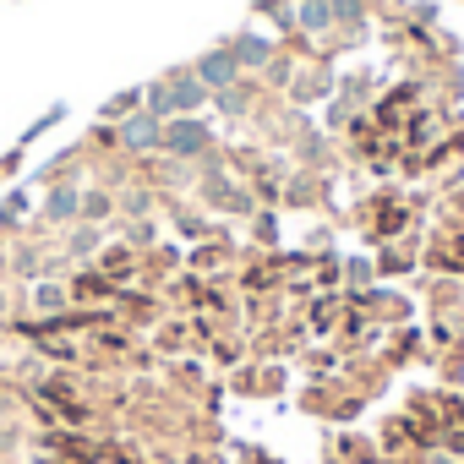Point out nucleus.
Returning <instances> with one entry per match:
<instances>
[{"mask_svg":"<svg viewBox=\"0 0 464 464\" xmlns=\"http://www.w3.org/2000/svg\"><path fill=\"white\" fill-rule=\"evenodd\" d=\"M191 77H197L208 93H218V88H229V82L241 77V66H236V55H229V44H224V50H208V55L191 66Z\"/></svg>","mask_w":464,"mask_h":464,"instance_id":"nucleus-1","label":"nucleus"},{"mask_svg":"<svg viewBox=\"0 0 464 464\" xmlns=\"http://www.w3.org/2000/svg\"><path fill=\"white\" fill-rule=\"evenodd\" d=\"M121 142H126L131 153L164 148V121H159V115H148V110H137V115H126V121H121Z\"/></svg>","mask_w":464,"mask_h":464,"instance_id":"nucleus-2","label":"nucleus"},{"mask_svg":"<svg viewBox=\"0 0 464 464\" xmlns=\"http://www.w3.org/2000/svg\"><path fill=\"white\" fill-rule=\"evenodd\" d=\"M164 93H169V115H191V110H202L213 93L191 77V72H175V77H164Z\"/></svg>","mask_w":464,"mask_h":464,"instance_id":"nucleus-3","label":"nucleus"},{"mask_svg":"<svg viewBox=\"0 0 464 464\" xmlns=\"http://www.w3.org/2000/svg\"><path fill=\"white\" fill-rule=\"evenodd\" d=\"M164 148H169L175 159H197V153L208 148V126L180 115V121H169V126H164Z\"/></svg>","mask_w":464,"mask_h":464,"instance_id":"nucleus-4","label":"nucleus"},{"mask_svg":"<svg viewBox=\"0 0 464 464\" xmlns=\"http://www.w3.org/2000/svg\"><path fill=\"white\" fill-rule=\"evenodd\" d=\"M295 17L306 34H323V28H334V0H295Z\"/></svg>","mask_w":464,"mask_h":464,"instance_id":"nucleus-5","label":"nucleus"},{"mask_svg":"<svg viewBox=\"0 0 464 464\" xmlns=\"http://www.w3.org/2000/svg\"><path fill=\"white\" fill-rule=\"evenodd\" d=\"M77 208H82V191H77V186H61V191L44 197V218H50V224H66Z\"/></svg>","mask_w":464,"mask_h":464,"instance_id":"nucleus-6","label":"nucleus"},{"mask_svg":"<svg viewBox=\"0 0 464 464\" xmlns=\"http://www.w3.org/2000/svg\"><path fill=\"white\" fill-rule=\"evenodd\" d=\"M229 55H236V66H268V44L257 34H241L236 44H229Z\"/></svg>","mask_w":464,"mask_h":464,"instance_id":"nucleus-7","label":"nucleus"},{"mask_svg":"<svg viewBox=\"0 0 464 464\" xmlns=\"http://www.w3.org/2000/svg\"><path fill=\"white\" fill-rule=\"evenodd\" d=\"M213 99H218V110H224V115H241V110H246V88H236V82L218 88Z\"/></svg>","mask_w":464,"mask_h":464,"instance_id":"nucleus-8","label":"nucleus"},{"mask_svg":"<svg viewBox=\"0 0 464 464\" xmlns=\"http://www.w3.org/2000/svg\"><path fill=\"white\" fill-rule=\"evenodd\" d=\"M137 99H142L137 88H131V93H115V99L104 104V115H137Z\"/></svg>","mask_w":464,"mask_h":464,"instance_id":"nucleus-9","label":"nucleus"},{"mask_svg":"<svg viewBox=\"0 0 464 464\" xmlns=\"http://www.w3.org/2000/svg\"><path fill=\"white\" fill-rule=\"evenodd\" d=\"M361 17V0H334V23H355Z\"/></svg>","mask_w":464,"mask_h":464,"instance_id":"nucleus-10","label":"nucleus"},{"mask_svg":"<svg viewBox=\"0 0 464 464\" xmlns=\"http://www.w3.org/2000/svg\"><path fill=\"white\" fill-rule=\"evenodd\" d=\"M61 301H66V295H61L55 285H50V290H39V312H61Z\"/></svg>","mask_w":464,"mask_h":464,"instance_id":"nucleus-11","label":"nucleus"},{"mask_svg":"<svg viewBox=\"0 0 464 464\" xmlns=\"http://www.w3.org/2000/svg\"><path fill=\"white\" fill-rule=\"evenodd\" d=\"M82 208H88V213H93V218H104V213H110V197H88V202H82Z\"/></svg>","mask_w":464,"mask_h":464,"instance_id":"nucleus-12","label":"nucleus"},{"mask_svg":"<svg viewBox=\"0 0 464 464\" xmlns=\"http://www.w3.org/2000/svg\"><path fill=\"white\" fill-rule=\"evenodd\" d=\"M0 317H6V295H0Z\"/></svg>","mask_w":464,"mask_h":464,"instance_id":"nucleus-13","label":"nucleus"},{"mask_svg":"<svg viewBox=\"0 0 464 464\" xmlns=\"http://www.w3.org/2000/svg\"><path fill=\"white\" fill-rule=\"evenodd\" d=\"M431 464H453V459H431Z\"/></svg>","mask_w":464,"mask_h":464,"instance_id":"nucleus-14","label":"nucleus"}]
</instances>
